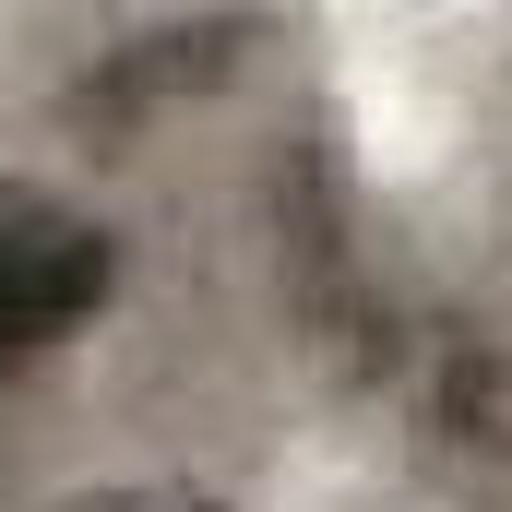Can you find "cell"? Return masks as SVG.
Returning a JSON list of instances; mask_svg holds the SVG:
<instances>
[{"label":"cell","instance_id":"6da1fadb","mask_svg":"<svg viewBox=\"0 0 512 512\" xmlns=\"http://www.w3.org/2000/svg\"><path fill=\"white\" fill-rule=\"evenodd\" d=\"M96 310H108V239H96L72 203L0 179V370L72 346Z\"/></svg>","mask_w":512,"mask_h":512},{"label":"cell","instance_id":"7a4b0ae2","mask_svg":"<svg viewBox=\"0 0 512 512\" xmlns=\"http://www.w3.org/2000/svg\"><path fill=\"white\" fill-rule=\"evenodd\" d=\"M60 512H215V501H191V489H84Z\"/></svg>","mask_w":512,"mask_h":512}]
</instances>
